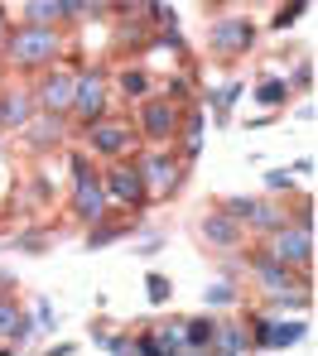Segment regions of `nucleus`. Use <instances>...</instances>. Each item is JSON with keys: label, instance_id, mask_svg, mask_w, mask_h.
I'll return each instance as SVG.
<instances>
[{"label": "nucleus", "instance_id": "1", "mask_svg": "<svg viewBox=\"0 0 318 356\" xmlns=\"http://www.w3.org/2000/svg\"><path fill=\"white\" fill-rule=\"evenodd\" d=\"M67 49L63 24H10L0 54L15 72H44L49 63H58Z\"/></svg>", "mask_w": 318, "mask_h": 356}, {"label": "nucleus", "instance_id": "2", "mask_svg": "<svg viewBox=\"0 0 318 356\" xmlns=\"http://www.w3.org/2000/svg\"><path fill=\"white\" fill-rule=\"evenodd\" d=\"M135 169H140V178H145L150 202H169V197L184 193V174H189V164H184L169 145H150V149H140V154H135Z\"/></svg>", "mask_w": 318, "mask_h": 356}, {"label": "nucleus", "instance_id": "3", "mask_svg": "<svg viewBox=\"0 0 318 356\" xmlns=\"http://www.w3.org/2000/svg\"><path fill=\"white\" fill-rule=\"evenodd\" d=\"M72 159V193H67V207H72V217L82 222V227H92V222H102L106 217V188H102V174H97V164H92V154L87 149H72L67 154Z\"/></svg>", "mask_w": 318, "mask_h": 356}, {"label": "nucleus", "instance_id": "4", "mask_svg": "<svg viewBox=\"0 0 318 356\" xmlns=\"http://www.w3.org/2000/svg\"><path fill=\"white\" fill-rule=\"evenodd\" d=\"M82 140H87V154H97V159H130L135 149H140V130H135V120L126 116H97L92 125H82Z\"/></svg>", "mask_w": 318, "mask_h": 356}, {"label": "nucleus", "instance_id": "5", "mask_svg": "<svg viewBox=\"0 0 318 356\" xmlns=\"http://www.w3.org/2000/svg\"><path fill=\"white\" fill-rule=\"evenodd\" d=\"M106 111H111V77H106V67H102V63L77 67V87H72L67 120L82 130V125H92L97 116H106Z\"/></svg>", "mask_w": 318, "mask_h": 356}, {"label": "nucleus", "instance_id": "6", "mask_svg": "<svg viewBox=\"0 0 318 356\" xmlns=\"http://www.w3.org/2000/svg\"><path fill=\"white\" fill-rule=\"evenodd\" d=\"M179 116H184V102H174L169 92H145V97H140V106H135L140 145H174Z\"/></svg>", "mask_w": 318, "mask_h": 356}, {"label": "nucleus", "instance_id": "7", "mask_svg": "<svg viewBox=\"0 0 318 356\" xmlns=\"http://www.w3.org/2000/svg\"><path fill=\"white\" fill-rule=\"evenodd\" d=\"M270 260L289 265V270H314V227L304 222H280L275 232H265V245H260Z\"/></svg>", "mask_w": 318, "mask_h": 356}, {"label": "nucleus", "instance_id": "8", "mask_svg": "<svg viewBox=\"0 0 318 356\" xmlns=\"http://www.w3.org/2000/svg\"><path fill=\"white\" fill-rule=\"evenodd\" d=\"M255 39H260V29H255L251 15H217L212 24H207V49L217 54V58H246L255 49Z\"/></svg>", "mask_w": 318, "mask_h": 356}, {"label": "nucleus", "instance_id": "9", "mask_svg": "<svg viewBox=\"0 0 318 356\" xmlns=\"http://www.w3.org/2000/svg\"><path fill=\"white\" fill-rule=\"evenodd\" d=\"M304 337H309V318H289V313H255L251 318L255 352H285V347H299Z\"/></svg>", "mask_w": 318, "mask_h": 356}, {"label": "nucleus", "instance_id": "10", "mask_svg": "<svg viewBox=\"0 0 318 356\" xmlns=\"http://www.w3.org/2000/svg\"><path fill=\"white\" fill-rule=\"evenodd\" d=\"M72 87H77V72H67L58 63H49L44 72H34V106L39 111H49V116H67V106H72Z\"/></svg>", "mask_w": 318, "mask_h": 356}, {"label": "nucleus", "instance_id": "11", "mask_svg": "<svg viewBox=\"0 0 318 356\" xmlns=\"http://www.w3.org/2000/svg\"><path fill=\"white\" fill-rule=\"evenodd\" d=\"M102 188H106V202H116V207H126V212H145V207H150L145 178H140V169L126 164V159H111V169L102 174Z\"/></svg>", "mask_w": 318, "mask_h": 356}, {"label": "nucleus", "instance_id": "12", "mask_svg": "<svg viewBox=\"0 0 318 356\" xmlns=\"http://www.w3.org/2000/svg\"><path fill=\"white\" fill-rule=\"evenodd\" d=\"M15 135H19V145H24L29 154H54V149H63V145H67V116L34 111V116L24 120Z\"/></svg>", "mask_w": 318, "mask_h": 356}, {"label": "nucleus", "instance_id": "13", "mask_svg": "<svg viewBox=\"0 0 318 356\" xmlns=\"http://www.w3.org/2000/svg\"><path fill=\"white\" fill-rule=\"evenodd\" d=\"M198 241L212 245L217 255H232V250L246 245V227H241L237 217H227L222 207H207V212L198 217Z\"/></svg>", "mask_w": 318, "mask_h": 356}, {"label": "nucleus", "instance_id": "14", "mask_svg": "<svg viewBox=\"0 0 318 356\" xmlns=\"http://www.w3.org/2000/svg\"><path fill=\"white\" fill-rule=\"evenodd\" d=\"M34 337H39L34 313L15 294H0V342H5V352H24V347H34Z\"/></svg>", "mask_w": 318, "mask_h": 356}, {"label": "nucleus", "instance_id": "15", "mask_svg": "<svg viewBox=\"0 0 318 356\" xmlns=\"http://www.w3.org/2000/svg\"><path fill=\"white\" fill-rule=\"evenodd\" d=\"M34 111L39 106H34V92L29 87H0V130H19Z\"/></svg>", "mask_w": 318, "mask_h": 356}, {"label": "nucleus", "instance_id": "16", "mask_svg": "<svg viewBox=\"0 0 318 356\" xmlns=\"http://www.w3.org/2000/svg\"><path fill=\"white\" fill-rule=\"evenodd\" d=\"M212 352H217V356L255 352V342H251V323H237V318H217V337H212Z\"/></svg>", "mask_w": 318, "mask_h": 356}, {"label": "nucleus", "instance_id": "17", "mask_svg": "<svg viewBox=\"0 0 318 356\" xmlns=\"http://www.w3.org/2000/svg\"><path fill=\"white\" fill-rule=\"evenodd\" d=\"M212 337H217V313H198V318H184V352H193V356H212Z\"/></svg>", "mask_w": 318, "mask_h": 356}, {"label": "nucleus", "instance_id": "18", "mask_svg": "<svg viewBox=\"0 0 318 356\" xmlns=\"http://www.w3.org/2000/svg\"><path fill=\"white\" fill-rule=\"evenodd\" d=\"M111 87H116L126 102H140L145 92H154V77H150L145 67H135V63H130V67H121V72L111 77Z\"/></svg>", "mask_w": 318, "mask_h": 356}, {"label": "nucleus", "instance_id": "19", "mask_svg": "<svg viewBox=\"0 0 318 356\" xmlns=\"http://www.w3.org/2000/svg\"><path fill=\"white\" fill-rule=\"evenodd\" d=\"M237 303H241V289H237L227 275H222V280H212V284H207V294H202V308H207V313H227V308H237Z\"/></svg>", "mask_w": 318, "mask_h": 356}, {"label": "nucleus", "instance_id": "20", "mask_svg": "<svg viewBox=\"0 0 318 356\" xmlns=\"http://www.w3.org/2000/svg\"><path fill=\"white\" fill-rule=\"evenodd\" d=\"M135 222H140V217H135ZM135 222H111V217H102V222H92V227H87V245L97 250V245H111V241L130 236V232H135Z\"/></svg>", "mask_w": 318, "mask_h": 356}, {"label": "nucleus", "instance_id": "21", "mask_svg": "<svg viewBox=\"0 0 318 356\" xmlns=\"http://www.w3.org/2000/svg\"><path fill=\"white\" fill-rule=\"evenodd\" d=\"M241 92H246V82H227L222 92L207 97V106H212V120H217V125H232V106H237Z\"/></svg>", "mask_w": 318, "mask_h": 356}, {"label": "nucleus", "instance_id": "22", "mask_svg": "<svg viewBox=\"0 0 318 356\" xmlns=\"http://www.w3.org/2000/svg\"><path fill=\"white\" fill-rule=\"evenodd\" d=\"M289 97H294V92H289V82H285V77H260V87H255V102H260V106H270V111H280Z\"/></svg>", "mask_w": 318, "mask_h": 356}, {"label": "nucleus", "instance_id": "23", "mask_svg": "<svg viewBox=\"0 0 318 356\" xmlns=\"http://www.w3.org/2000/svg\"><path fill=\"white\" fill-rule=\"evenodd\" d=\"M24 24H67L58 0H24Z\"/></svg>", "mask_w": 318, "mask_h": 356}, {"label": "nucleus", "instance_id": "24", "mask_svg": "<svg viewBox=\"0 0 318 356\" xmlns=\"http://www.w3.org/2000/svg\"><path fill=\"white\" fill-rule=\"evenodd\" d=\"M145 294H150L154 308H164V303L174 298V280H169L164 270H150V275H145Z\"/></svg>", "mask_w": 318, "mask_h": 356}, {"label": "nucleus", "instance_id": "25", "mask_svg": "<svg viewBox=\"0 0 318 356\" xmlns=\"http://www.w3.org/2000/svg\"><path fill=\"white\" fill-rule=\"evenodd\" d=\"M49 232H19V236H15V250H19V255H44V250H49Z\"/></svg>", "mask_w": 318, "mask_h": 356}, {"label": "nucleus", "instance_id": "26", "mask_svg": "<svg viewBox=\"0 0 318 356\" xmlns=\"http://www.w3.org/2000/svg\"><path fill=\"white\" fill-rule=\"evenodd\" d=\"M304 10H309V5H299V0H285V5H280V15H275V24H270V29H275V34H285V29H294V19H299V15H304Z\"/></svg>", "mask_w": 318, "mask_h": 356}, {"label": "nucleus", "instance_id": "27", "mask_svg": "<svg viewBox=\"0 0 318 356\" xmlns=\"http://www.w3.org/2000/svg\"><path fill=\"white\" fill-rule=\"evenodd\" d=\"M285 82H289V92H309V87H314V63L304 58L294 72H289V77H285Z\"/></svg>", "mask_w": 318, "mask_h": 356}, {"label": "nucleus", "instance_id": "28", "mask_svg": "<svg viewBox=\"0 0 318 356\" xmlns=\"http://www.w3.org/2000/svg\"><path fill=\"white\" fill-rule=\"evenodd\" d=\"M265 193H294V174L289 169H270L265 174Z\"/></svg>", "mask_w": 318, "mask_h": 356}, {"label": "nucleus", "instance_id": "29", "mask_svg": "<svg viewBox=\"0 0 318 356\" xmlns=\"http://www.w3.org/2000/svg\"><path fill=\"white\" fill-rule=\"evenodd\" d=\"M34 327H39V332H54V308H49V298L34 303Z\"/></svg>", "mask_w": 318, "mask_h": 356}, {"label": "nucleus", "instance_id": "30", "mask_svg": "<svg viewBox=\"0 0 318 356\" xmlns=\"http://www.w3.org/2000/svg\"><path fill=\"white\" fill-rule=\"evenodd\" d=\"M106 5H111L116 15H140V10H145L150 0H106Z\"/></svg>", "mask_w": 318, "mask_h": 356}, {"label": "nucleus", "instance_id": "31", "mask_svg": "<svg viewBox=\"0 0 318 356\" xmlns=\"http://www.w3.org/2000/svg\"><path fill=\"white\" fill-rule=\"evenodd\" d=\"M289 174H299V178H309V174H314V159H309V154H304V159H294V169H289Z\"/></svg>", "mask_w": 318, "mask_h": 356}, {"label": "nucleus", "instance_id": "32", "mask_svg": "<svg viewBox=\"0 0 318 356\" xmlns=\"http://www.w3.org/2000/svg\"><path fill=\"white\" fill-rule=\"evenodd\" d=\"M5 34H10V19H5V5H0V44H5Z\"/></svg>", "mask_w": 318, "mask_h": 356}, {"label": "nucleus", "instance_id": "33", "mask_svg": "<svg viewBox=\"0 0 318 356\" xmlns=\"http://www.w3.org/2000/svg\"><path fill=\"white\" fill-rule=\"evenodd\" d=\"M202 5H212V10H217V5H222V0H202Z\"/></svg>", "mask_w": 318, "mask_h": 356}, {"label": "nucleus", "instance_id": "34", "mask_svg": "<svg viewBox=\"0 0 318 356\" xmlns=\"http://www.w3.org/2000/svg\"><path fill=\"white\" fill-rule=\"evenodd\" d=\"M299 5H309V0H299Z\"/></svg>", "mask_w": 318, "mask_h": 356}]
</instances>
